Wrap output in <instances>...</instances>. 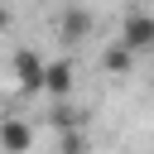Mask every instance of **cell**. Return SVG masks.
Segmentation results:
<instances>
[{
	"label": "cell",
	"instance_id": "1",
	"mask_svg": "<svg viewBox=\"0 0 154 154\" xmlns=\"http://www.w3.org/2000/svg\"><path fill=\"white\" fill-rule=\"evenodd\" d=\"M120 48H125V53H149V48H154V14H144V10L125 14V29H120Z\"/></svg>",
	"mask_w": 154,
	"mask_h": 154
},
{
	"label": "cell",
	"instance_id": "2",
	"mask_svg": "<svg viewBox=\"0 0 154 154\" xmlns=\"http://www.w3.org/2000/svg\"><path fill=\"white\" fill-rule=\"evenodd\" d=\"M34 149V125L24 116H0V154H29Z\"/></svg>",
	"mask_w": 154,
	"mask_h": 154
},
{
	"label": "cell",
	"instance_id": "3",
	"mask_svg": "<svg viewBox=\"0 0 154 154\" xmlns=\"http://www.w3.org/2000/svg\"><path fill=\"white\" fill-rule=\"evenodd\" d=\"M14 82H19V91H43V58L34 48L14 53Z\"/></svg>",
	"mask_w": 154,
	"mask_h": 154
},
{
	"label": "cell",
	"instance_id": "4",
	"mask_svg": "<svg viewBox=\"0 0 154 154\" xmlns=\"http://www.w3.org/2000/svg\"><path fill=\"white\" fill-rule=\"evenodd\" d=\"M72 87H77V77H72V63L67 58H53V63H43V91L48 96H72Z\"/></svg>",
	"mask_w": 154,
	"mask_h": 154
},
{
	"label": "cell",
	"instance_id": "5",
	"mask_svg": "<svg viewBox=\"0 0 154 154\" xmlns=\"http://www.w3.org/2000/svg\"><path fill=\"white\" fill-rule=\"evenodd\" d=\"M87 29H91V14L87 10H67L63 14V38H82Z\"/></svg>",
	"mask_w": 154,
	"mask_h": 154
},
{
	"label": "cell",
	"instance_id": "6",
	"mask_svg": "<svg viewBox=\"0 0 154 154\" xmlns=\"http://www.w3.org/2000/svg\"><path fill=\"white\" fill-rule=\"evenodd\" d=\"M130 63H135V53H125L120 43H116V48H106V67H111V72H125Z\"/></svg>",
	"mask_w": 154,
	"mask_h": 154
},
{
	"label": "cell",
	"instance_id": "7",
	"mask_svg": "<svg viewBox=\"0 0 154 154\" xmlns=\"http://www.w3.org/2000/svg\"><path fill=\"white\" fill-rule=\"evenodd\" d=\"M63 154H87V140L72 135V130H63Z\"/></svg>",
	"mask_w": 154,
	"mask_h": 154
},
{
	"label": "cell",
	"instance_id": "8",
	"mask_svg": "<svg viewBox=\"0 0 154 154\" xmlns=\"http://www.w3.org/2000/svg\"><path fill=\"white\" fill-rule=\"evenodd\" d=\"M5 24H10V19H5V5H0V29H5Z\"/></svg>",
	"mask_w": 154,
	"mask_h": 154
}]
</instances>
